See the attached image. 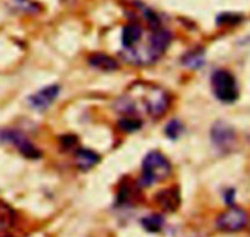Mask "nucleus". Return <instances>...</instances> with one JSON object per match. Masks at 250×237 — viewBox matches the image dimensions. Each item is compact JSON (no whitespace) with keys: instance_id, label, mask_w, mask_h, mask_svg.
Instances as JSON below:
<instances>
[{"instance_id":"nucleus-1","label":"nucleus","mask_w":250,"mask_h":237,"mask_svg":"<svg viewBox=\"0 0 250 237\" xmlns=\"http://www.w3.org/2000/svg\"><path fill=\"white\" fill-rule=\"evenodd\" d=\"M142 183L144 186H150L153 183L165 180L171 173V164L164 154L153 151L146 154L142 164Z\"/></svg>"},{"instance_id":"nucleus-2","label":"nucleus","mask_w":250,"mask_h":237,"mask_svg":"<svg viewBox=\"0 0 250 237\" xmlns=\"http://www.w3.org/2000/svg\"><path fill=\"white\" fill-rule=\"evenodd\" d=\"M211 87L214 94L222 103H233L238 98L237 81L229 71H216L211 77Z\"/></svg>"},{"instance_id":"nucleus-3","label":"nucleus","mask_w":250,"mask_h":237,"mask_svg":"<svg viewBox=\"0 0 250 237\" xmlns=\"http://www.w3.org/2000/svg\"><path fill=\"white\" fill-rule=\"evenodd\" d=\"M249 224V215L244 209L231 207L216 219V227L224 232H238Z\"/></svg>"},{"instance_id":"nucleus-4","label":"nucleus","mask_w":250,"mask_h":237,"mask_svg":"<svg viewBox=\"0 0 250 237\" xmlns=\"http://www.w3.org/2000/svg\"><path fill=\"white\" fill-rule=\"evenodd\" d=\"M0 139L7 143L12 144L19 149L20 153L28 159H38L41 158L42 153L37 147L31 143L28 138L19 129H6L0 131Z\"/></svg>"},{"instance_id":"nucleus-5","label":"nucleus","mask_w":250,"mask_h":237,"mask_svg":"<svg viewBox=\"0 0 250 237\" xmlns=\"http://www.w3.org/2000/svg\"><path fill=\"white\" fill-rule=\"evenodd\" d=\"M211 139L217 148L229 151L236 142V132L224 121H217L211 129Z\"/></svg>"},{"instance_id":"nucleus-6","label":"nucleus","mask_w":250,"mask_h":237,"mask_svg":"<svg viewBox=\"0 0 250 237\" xmlns=\"http://www.w3.org/2000/svg\"><path fill=\"white\" fill-rule=\"evenodd\" d=\"M171 33L166 29H155L149 38L148 56L151 61L160 58L171 43Z\"/></svg>"},{"instance_id":"nucleus-7","label":"nucleus","mask_w":250,"mask_h":237,"mask_svg":"<svg viewBox=\"0 0 250 237\" xmlns=\"http://www.w3.org/2000/svg\"><path fill=\"white\" fill-rule=\"evenodd\" d=\"M146 100V107L149 114L151 116L159 117L163 114H165L166 109L168 107V97L164 90L159 88H153L148 94L144 98Z\"/></svg>"},{"instance_id":"nucleus-8","label":"nucleus","mask_w":250,"mask_h":237,"mask_svg":"<svg viewBox=\"0 0 250 237\" xmlns=\"http://www.w3.org/2000/svg\"><path fill=\"white\" fill-rule=\"evenodd\" d=\"M59 92H60V87L56 85H51L49 87L43 88V89L38 90L34 93L33 95L29 97V104L38 110H44L46 108L50 107L53 104L54 100L58 98Z\"/></svg>"},{"instance_id":"nucleus-9","label":"nucleus","mask_w":250,"mask_h":237,"mask_svg":"<svg viewBox=\"0 0 250 237\" xmlns=\"http://www.w3.org/2000/svg\"><path fill=\"white\" fill-rule=\"evenodd\" d=\"M156 202L165 212H175L181 204L180 191L176 187L166 188L156 194Z\"/></svg>"},{"instance_id":"nucleus-10","label":"nucleus","mask_w":250,"mask_h":237,"mask_svg":"<svg viewBox=\"0 0 250 237\" xmlns=\"http://www.w3.org/2000/svg\"><path fill=\"white\" fill-rule=\"evenodd\" d=\"M89 65L102 71H114L119 68V64L115 59L102 53L94 54V55L90 56Z\"/></svg>"},{"instance_id":"nucleus-11","label":"nucleus","mask_w":250,"mask_h":237,"mask_svg":"<svg viewBox=\"0 0 250 237\" xmlns=\"http://www.w3.org/2000/svg\"><path fill=\"white\" fill-rule=\"evenodd\" d=\"M76 165L82 170L93 168L99 161V155L90 149H78L75 154Z\"/></svg>"},{"instance_id":"nucleus-12","label":"nucleus","mask_w":250,"mask_h":237,"mask_svg":"<svg viewBox=\"0 0 250 237\" xmlns=\"http://www.w3.org/2000/svg\"><path fill=\"white\" fill-rule=\"evenodd\" d=\"M142 38V28L138 24H127L122 31V44L126 48L131 49L141 41Z\"/></svg>"},{"instance_id":"nucleus-13","label":"nucleus","mask_w":250,"mask_h":237,"mask_svg":"<svg viewBox=\"0 0 250 237\" xmlns=\"http://www.w3.org/2000/svg\"><path fill=\"white\" fill-rule=\"evenodd\" d=\"M15 224V212L9 207L0 202V232H5Z\"/></svg>"},{"instance_id":"nucleus-14","label":"nucleus","mask_w":250,"mask_h":237,"mask_svg":"<svg viewBox=\"0 0 250 237\" xmlns=\"http://www.w3.org/2000/svg\"><path fill=\"white\" fill-rule=\"evenodd\" d=\"M165 220L163 215L160 214H151L142 219V225L144 229L149 232H159L163 230Z\"/></svg>"},{"instance_id":"nucleus-15","label":"nucleus","mask_w":250,"mask_h":237,"mask_svg":"<svg viewBox=\"0 0 250 237\" xmlns=\"http://www.w3.org/2000/svg\"><path fill=\"white\" fill-rule=\"evenodd\" d=\"M182 64L189 68H199L204 65V53L203 50L188 51L182 58Z\"/></svg>"},{"instance_id":"nucleus-16","label":"nucleus","mask_w":250,"mask_h":237,"mask_svg":"<svg viewBox=\"0 0 250 237\" xmlns=\"http://www.w3.org/2000/svg\"><path fill=\"white\" fill-rule=\"evenodd\" d=\"M12 5L16 10L26 14H37L39 11L38 4L32 0H12Z\"/></svg>"},{"instance_id":"nucleus-17","label":"nucleus","mask_w":250,"mask_h":237,"mask_svg":"<svg viewBox=\"0 0 250 237\" xmlns=\"http://www.w3.org/2000/svg\"><path fill=\"white\" fill-rule=\"evenodd\" d=\"M119 126L122 131L134 132L141 129L142 121L139 119H136V117H125V119L120 120Z\"/></svg>"},{"instance_id":"nucleus-18","label":"nucleus","mask_w":250,"mask_h":237,"mask_svg":"<svg viewBox=\"0 0 250 237\" xmlns=\"http://www.w3.org/2000/svg\"><path fill=\"white\" fill-rule=\"evenodd\" d=\"M166 134L170 137L171 139H176L181 136V133L183 132V125L181 124L178 120H172L167 124L165 129Z\"/></svg>"},{"instance_id":"nucleus-19","label":"nucleus","mask_w":250,"mask_h":237,"mask_svg":"<svg viewBox=\"0 0 250 237\" xmlns=\"http://www.w3.org/2000/svg\"><path fill=\"white\" fill-rule=\"evenodd\" d=\"M241 20V17L237 16V15L232 14H225L222 16H220L219 22H222V23H226V22H238Z\"/></svg>"}]
</instances>
